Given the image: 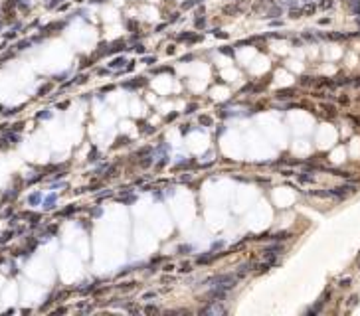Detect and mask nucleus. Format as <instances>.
I'll list each match as a JSON object with an SVG mask.
<instances>
[{
    "instance_id": "f257e3e1",
    "label": "nucleus",
    "mask_w": 360,
    "mask_h": 316,
    "mask_svg": "<svg viewBox=\"0 0 360 316\" xmlns=\"http://www.w3.org/2000/svg\"><path fill=\"white\" fill-rule=\"evenodd\" d=\"M53 202H56V196H50L46 200V210H50V207H53Z\"/></svg>"
},
{
    "instance_id": "f03ea898",
    "label": "nucleus",
    "mask_w": 360,
    "mask_h": 316,
    "mask_svg": "<svg viewBox=\"0 0 360 316\" xmlns=\"http://www.w3.org/2000/svg\"><path fill=\"white\" fill-rule=\"evenodd\" d=\"M40 202V194H32L30 196V203H38Z\"/></svg>"
}]
</instances>
